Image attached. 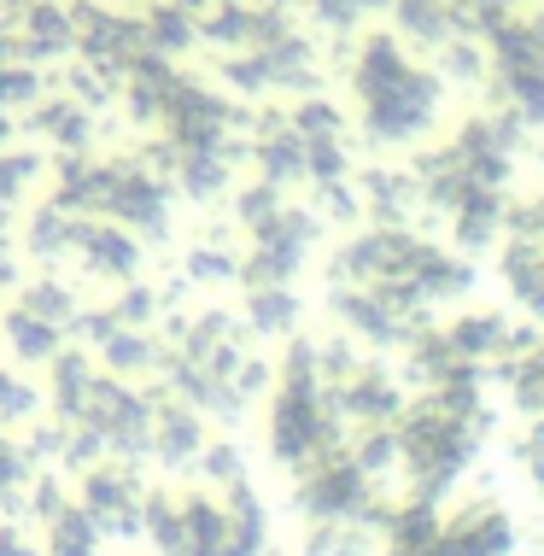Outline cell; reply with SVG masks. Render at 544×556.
Segmentation results:
<instances>
[{"label": "cell", "instance_id": "1", "mask_svg": "<svg viewBox=\"0 0 544 556\" xmlns=\"http://www.w3.org/2000/svg\"><path fill=\"white\" fill-rule=\"evenodd\" d=\"M451 345H457V357L463 364H497L504 357V345H509V323L497 317V311H468V317H457L445 328Z\"/></svg>", "mask_w": 544, "mask_h": 556}, {"label": "cell", "instance_id": "2", "mask_svg": "<svg viewBox=\"0 0 544 556\" xmlns=\"http://www.w3.org/2000/svg\"><path fill=\"white\" fill-rule=\"evenodd\" d=\"M345 416H363V422H375V428H398V416H404V393H398V381H387V375H363L357 387H345Z\"/></svg>", "mask_w": 544, "mask_h": 556}, {"label": "cell", "instance_id": "3", "mask_svg": "<svg viewBox=\"0 0 544 556\" xmlns=\"http://www.w3.org/2000/svg\"><path fill=\"white\" fill-rule=\"evenodd\" d=\"M468 288H475V269L463 258H445V252L433 247V258L421 264V276H416V293L428 299V305H440V299H463Z\"/></svg>", "mask_w": 544, "mask_h": 556}, {"label": "cell", "instance_id": "4", "mask_svg": "<svg viewBox=\"0 0 544 556\" xmlns=\"http://www.w3.org/2000/svg\"><path fill=\"white\" fill-rule=\"evenodd\" d=\"M398 433L392 428H369V440H357V451H352V469L369 480V475H387V469H398Z\"/></svg>", "mask_w": 544, "mask_h": 556}, {"label": "cell", "instance_id": "5", "mask_svg": "<svg viewBox=\"0 0 544 556\" xmlns=\"http://www.w3.org/2000/svg\"><path fill=\"white\" fill-rule=\"evenodd\" d=\"M392 556H433V551H392Z\"/></svg>", "mask_w": 544, "mask_h": 556}]
</instances>
